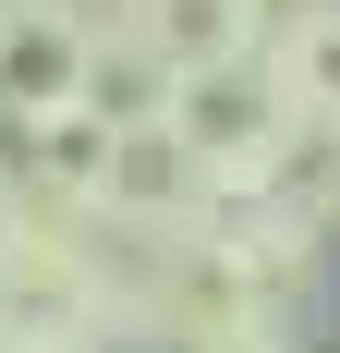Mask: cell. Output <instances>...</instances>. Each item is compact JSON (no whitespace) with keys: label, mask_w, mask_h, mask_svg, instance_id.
<instances>
[{"label":"cell","mask_w":340,"mask_h":353,"mask_svg":"<svg viewBox=\"0 0 340 353\" xmlns=\"http://www.w3.org/2000/svg\"><path fill=\"white\" fill-rule=\"evenodd\" d=\"M158 134L182 146L206 171V195H231V183H255V159H268L279 134H292V85H279V49H231V61H195L170 73L158 98Z\"/></svg>","instance_id":"1"},{"label":"cell","mask_w":340,"mask_h":353,"mask_svg":"<svg viewBox=\"0 0 340 353\" xmlns=\"http://www.w3.org/2000/svg\"><path fill=\"white\" fill-rule=\"evenodd\" d=\"M109 25L85 0H0V122H49L98 85Z\"/></svg>","instance_id":"2"},{"label":"cell","mask_w":340,"mask_h":353,"mask_svg":"<svg viewBox=\"0 0 340 353\" xmlns=\"http://www.w3.org/2000/svg\"><path fill=\"white\" fill-rule=\"evenodd\" d=\"M122 146H134V122H109L98 98L49 110V122H12V195H36V208H85V219H109Z\"/></svg>","instance_id":"3"},{"label":"cell","mask_w":340,"mask_h":353,"mask_svg":"<svg viewBox=\"0 0 340 353\" xmlns=\"http://www.w3.org/2000/svg\"><path fill=\"white\" fill-rule=\"evenodd\" d=\"M243 208H279L292 232H316V244H340V122H316V110H292V134L255 159V183H231Z\"/></svg>","instance_id":"4"},{"label":"cell","mask_w":340,"mask_h":353,"mask_svg":"<svg viewBox=\"0 0 340 353\" xmlns=\"http://www.w3.org/2000/svg\"><path fill=\"white\" fill-rule=\"evenodd\" d=\"M158 73H195V61H231V49H255V25H243V0H146L134 25H122Z\"/></svg>","instance_id":"5"},{"label":"cell","mask_w":340,"mask_h":353,"mask_svg":"<svg viewBox=\"0 0 340 353\" xmlns=\"http://www.w3.org/2000/svg\"><path fill=\"white\" fill-rule=\"evenodd\" d=\"M279 85H292V110L340 122V12H328V25H304L292 49H279Z\"/></svg>","instance_id":"6"},{"label":"cell","mask_w":340,"mask_h":353,"mask_svg":"<svg viewBox=\"0 0 340 353\" xmlns=\"http://www.w3.org/2000/svg\"><path fill=\"white\" fill-rule=\"evenodd\" d=\"M340 0H243V25H255V49H292L304 25H328Z\"/></svg>","instance_id":"7"},{"label":"cell","mask_w":340,"mask_h":353,"mask_svg":"<svg viewBox=\"0 0 340 353\" xmlns=\"http://www.w3.org/2000/svg\"><path fill=\"white\" fill-rule=\"evenodd\" d=\"M195 353H304L292 329H231V341H195Z\"/></svg>","instance_id":"8"},{"label":"cell","mask_w":340,"mask_h":353,"mask_svg":"<svg viewBox=\"0 0 340 353\" xmlns=\"http://www.w3.org/2000/svg\"><path fill=\"white\" fill-rule=\"evenodd\" d=\"M49 353H134L122 329H85V341H49Z\"/></svg>","instance_id":"9"},{"label":"cell","mask_w":340,"mask_h":353,"mask_svg":"<svg viewBox=\"0 0 340 353\" xmlns=\"http://www.w3.org/2000/svg\"><path fill=\"white\" fill-rule=\"evenodd\" d=\"M85 12H98V25H109V37H122V25H134V12H146V0H85Z\"/></svg>","instance_id":"10"}]
</instances>
